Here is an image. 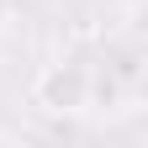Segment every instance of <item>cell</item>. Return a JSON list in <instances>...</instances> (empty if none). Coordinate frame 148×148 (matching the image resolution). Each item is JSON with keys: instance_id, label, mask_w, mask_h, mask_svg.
<instances>
[{"instance_id": "obj_1", "label": "cell", "mask_w": 148, "mask_h": 148, "mask_svg": "<svg viewBox=\"0 0 148 148\" xmlns=\"http://www.w3.org/2000/svg\"><path fill=\"white\" fill-rule=\"evenodd\" d=\"M32 106L42 116H85L90 111V69L79 64H42L32 79Z\"/></svg>"}, {"instance_id": "obj_3", "label": "cell", "mask_w": 148, "mask_h": 148, "mask_svg": "<svg viewBox=\"0 0 148 148\" xmlns=\"http://www.w3.org/2000/svg\"><path fill=\"white\" fill-rule=\"evenodd\" d=\"M0 143H16V132H5V127H0Z\"/></svg>"}, {"instance_id": "obj_2", "label": "cell", "mask_w": 148, "mask_h": 148, "mask_svg": "<svg viewBox=\"0 0 148 148\" xmlns=\"http://www.w3.org/2000/svg\"><path fill=\"white\" fill-rule=\"evenodd\" d=\"M11 21H16V0H0V37H5Z\"/></svg>"}]
</instances>
